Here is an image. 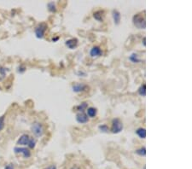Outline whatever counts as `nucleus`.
I'll use <instances>...</instances> for the list:
<instances>
[{
	"label": "nucleus",
	"instance_id": "5",
	"mask_svg": "<svg viewBox=\"0 0 192 169\" xmlns=\"http://www.w3.org/2000/svg\"><path fill=\"white\" fill-rule=\"evenodd\" d=\"M14 151L15 154H21L23 156L24 158H29L31 156V151L24 147H15L14 148Z\"/></svg>",
	"mask_w": 192,
	"mask_h": 169
},
{
	"label": "nucleus",
	"instance_id": "13",
	"mask_svg": "<svg viewBox=\"0 0 192 169\" xmlns=\"http://www.w3.org/2000/svg\"><path fill=\"white\" fill-rule=\"evenodd\" d=\"M86 115H87V116H89L91 118H94L97 115V109H95L93 107L87 108V109H86Z\"/></svg>",
	"mask_w": 192,
	"mask_h": 169
},
{
	"label": "nucleus",
	"instance_id": "23",
	"mask_svg": "<svg viewBox=\"0 0 192 169\" xmlns=\"http://www.w3.org/2000/svg\"><path fill=\"white\" fill-rule=\"evenodd\" d=\"M6 71H7V68L0 67V74H1V75H2L3 77H4V76H5V73H6Z\"/></svg>",
	"mask_w": 192,
	"mask_h": 169
},
{
	"label": "nucleus",
	"instance_id": "14",
	"mask_svg": "<svg viewBox=\"0 0 192 169\" xmlns=\"http://www.w3.org/2000/svg\"><path fill=\"white\" fill-rule=\"evenodd\" d=\"M136 133H137V135H138L140 139H145V138H146V130H145V128L140 127V128L137 129Z\"/></svg>",
	"mask_w": 192,
	"mask_h": 169
},
{
	"label": "nucleus",
	"instance_id": "11",
	"mask_svg": "<svg viewBox=\"0 0 192 169\" xmlns=\"http://www.w3.org/2000/svg\"><path fill=\"white\" fill-rule=\"evenodd\" d=\"M112 15H113V19H114V22L115 25H119L120 22V13L117 10V9H114L112 12Z\"/></svg>",
	"mask_w": 192,
	"mask_h": 169
},
{
	"label": "nucleus",
	"instance_id": "22",
	"mask_svg": "<svg viewBox=\"0 0 192 169\" xmlns=\"http://www.w3.org/2000/svg\"><path fill=\"white\" fill-rule=\"evenodd\" d=\"M4 120H5V116L4 115L0 117V131H2L3 129V127H4V124H5Z\"/></svg>",
	"mask_w": 192,
	"mask_h": 169
},
{
	"label": "nucleus",
	"instance_id": "4",
	"mask_svg": "<svg viewBox=\"0 0 192 169\" xmlns=\"http://www.w3.org/2000/svg\"><path fill=\"white\" fill-rule=\"evenodd\" d=\"M32 132L36 137H41L44 134V128L40 123H34L32 126Z\"/></svg>",
	"mask_w": 192,
	"mask_h": 169
},
{
	"label": "nucleus",
	"instance_id": "28",
	"mask_svg": "<svg viewBox=\"0 0 192 169\" xmlns=\"http://www.w3.org/2000/svg\"><path fill=\"white\" fill-rule=\"evenodd\" d=\"M145 39H146V38H145V37H144V38H143V44H144V46H145V45H146V44H145Z\"/></svg>",
	"mask_w": 192,
	"mask_h": 169
},
{
	"label": "nucleus",
	"instance_id": "8",
	"mask_svg": "<svg viewBox=\"0 0 192 169\" xmlns=\"http://www.w3.org/2000/svg\"><path fill=\"white\" fill-rule=\"evenodd\" d=\"M30 137L27 134H23L20 137V139L17 141V144L19 145H27L30 140Z\"/></svg>",
	"mask_w": 192,
	"mask_h": 169
},
{
	"label": "nucleus",
	"instance_id": "3",
	"mask_svg": "<svg viewBox=\"0 0 192 169\" xmlns=\"http://www.w3.org/2000/svg\"><path fill=\"white\" fill-rule=\"evenodd\" d=\"M47 24L44 22H42L38 24L35 28V35L38 38H43L45 33V31L47 30Z\"/></svg>",
	"mask_w": 192,
	"mask_h": 169
},
{
	"label": "nucleus",
	"instance_id": "25",
	"mask_svg": "<svg viewBox=\"0 0 192 169\" xmlns=\"http://www.w3.org/2000/svg\"><path fill=\"white\" fill-rule=\"evenodd\" d=\"M44 169H56V167L55 165H51V166H50V167H48V168H46Z\"/></svg>",
	"mask_w": 192,
	"mask_h": 169
},
{
	"label": "nucleus",
	"instance_id": "19",
	"mask_svg": "<svg viewBox=\"0 0 192 169\" xmlns=\"http://www.w3.org/2000/svg\"><path fill=\"white\" fill-rule=\"evenodd\" d=\"M135 153L139 155L140 156H145V155H146V149H145V147H142V148L137 150L135 151Z\"/></svg>",
	"mask_w": 192,
	"mask_h": 169
},
{
	"label": "nucleus",
	"instance_id": "1",
	"mask_svg": "<svg viewBox=\"0 0 192 169\" xmlns=\"http://www.w3.org/2000/svg\"><path fill=\"white\" fill-rule=\"evenodd\" d=\"M132 22L134 26L138 29H145L146 27V22H145V16L143 15V13L136 14L132 17Z\"/></svg>",
	"mask_w": 192,
	"mask_h": 169
},
{
	"label": "nucleus",
	"instance_id": "2",
	"mask_svg": "<svg viewBox=\"0 0 192 169\" xmlns=\"http://www.w3.org/2000/svg\"><path fill=\"white\" fill-rule=\"evenodd\" d=\"M123 129V124L121 121L118 118H115L112 121V127H111V132L115 134L120 133Z\"/></svg>",
	"mask_w": 192,
	"mask_h": 169
},
{
	"label": "nucleus",
	"instance_id": "18",
	"mask_svg": "<svg viewBox=\"0 0 192 169\" xmlns=\"http://www.w3.org/2000/svg\"><path fill=\"white\" fill-rule=\"evenodd\" d=\"M47 7H48V10H49L50 12L54 13V12H56V3H55L54 2H50V3H48V5H47Z\"/></svg>",
	"mask_w": 192,
	"mask_h": 169
},
{
	"label": "nucleus",
	"instance_id": "10",
	"mask_svg": "<svg viewBox=\"0 0 192 169\" xmlns=\"http://www.w3.org/2000/svg\"><path fill=\"white\" fill-rule=\"evenodd\" d=\"M86 87L87 86L85 85H84V84H79V83H77V84H74L72 86V90H73V92H77L78 93V92H81L84 90H85Z\"/></svg>",
	"mask_w": 192,
	"mask_h": 169
},
{
	"label": "nucleus",
	"instance_id": "7",
	"mask_svg": "<svg viewBox=\"0 0 192 169\" xmlns=\"http://www.w3.org/2000/svg\"><path fill=\"white\" fill-rule=\"evenodd\" d=\"M90 55L91 57H98L103 55V51L99 46H94L91 48V50L90 51Z\"/></svg>",
	"mask_w": 192,
	"mask_h": 169
},
{
	"label": "nucleus",
	"instance_id": "26",
	"mask_svg": "<svg viewBox=\"0 0 192 169\" xmlns=\"http://www.w3.org/2000/svg\"><path fill=\"white\" fill-rule=\"evenodd\" d=\"M5 169H14V168L12 167V165H8V166H6V168H5Z\"/></svg>",
	"mask_w": 192,
	"mask_h": 169
},
{
	"label": "nucleus",
	"instance_id": "20",
	"mask_svg": "<svg viewBox=\"0 0 192 169\" xmlns=\"http://www.w3.org/2000/svg\"><path fill=\"white\" fill-rule=\"evenodd\" d=\"M98 129H99V131H100V132H102V133H109V127H108V126H107V125H101V126H99V127H98Z\"/></svg>",
	"mask_w": 192,
	"mask_h": 169
},
{
	"label": "nucleus",
	"instance_id": "17",
	"mask_svg": "<svg viewBox=\"0 0 192 169\" xmlns=\"http://www.w3.org/2000/svg\"><path fill=\"white\" fill-rule=\"evenodd\" d=\"M138 94L142 97H145L146 96V85L145 84H143L139 89H138Z\"/></svg>",
	"mask_w": 192,
	"mask_h": 169
},
{
	"label": "nucleus",
	"instance_id": "6",
	"mask_svg": "<svg viewBox=\"0 0 192 169\" xmlns=\"http://www.w3.org/2000/svg\"><path fill=\"white\" fill-rule=\"evenodd\" d=\"M76 121L80 124L86 123L88 121V116L85 112H79L76 115Z\"/></svg>",
	"mask_w": 192,
	"mask_h": 169
},
{
	"label": "nucleus",
	"instance_id": "9",
	"mask_svg": "<svg viewBox=\"0 0 192 169\" xmlns=\"http://www.w3.org/2000/svg\"><path fill=\"white\" fill-rule=\"evenodd\" d=\"M65 44L66 46L70 49V50H73L74 48L77 47L78 45V39L77 38H71V39H68L65 42Z\"/></svg>",
	"mask_w": 192,
	"mask_h": 169
},
{
	"label": "nucleus",
	"instance_id": "29",
	"mask_svg": "<svg viewBox=\"0 0 192 169\" xmlns=\"http://www.w3.org/2000/svg\"><path fill=\"white\" fill-rule=\"evenodd\" d=\"M73 169H79V168H73Z\"/></svg>",
	"mask_w": 192,
	"mask_h": 169
},
{
	"label": "nucleus",
	"instance_id": "12",
	"mask_svg": "<svg viewBox=\"0 0 192 169\" xmlns=\"http://www.w3.org/2000/svg\"><path fill=\"white\" fill-rule=\"evenodd\" d=\"M104 14V11L103 10H97L94 13L93 16L96 20H97L98 21H103V15Z\"/></svg>",
	"mask_w": 192,
	"mask_h": 169
},
{
	"label": "nucleus",
	"instance_id": "27",
	"mask_svg": "<svg viewBox=\"0 0 192 169\" xmlns=\"http://www.w3.org/2000/svg\"><path fill=\"white\" fill-rule=\"evenodd\" d=\"M58 39H59V37H56V38H52V41H53V42H56Z\"/></svg>",
	"mask_w": 192,
	"mask_h": 169
},
{
	"label": "nucleus",
	"instance_id": "21",
	"mask_svg": "<svg viewBox=\"0 0 192 169\" xmlns=\"http://www.w3.org/2000/svg\"><path fill=\"white\" fill-rule=\"evenodd\" d=\"M28 147L30 148V149H33L34 147H35V145H36V140L34 139H30V140H29V143H28Z\"/></svg>",
	"mask_w": 192,
	"mask_h": 169
},
{
	"label": "nucleus",
	"instance_id": "15",
	"mask_svg": "<svg viewBox=\"0 0 192 169\" xmlns=\"http://www.w3.org/2000/svg\"><path fill=\"white\" fill-rule=\"evenodd\" d=\"M129 60H130L132 62H133V63H138V62H141V59L139 58L138 55L136 54V53H132V54L129 56Z\"/></svg>",
	"mask_w": 192,
	"mask_h": 169
},
{
	"label": "nucleus",
	"instance_id": "24",
	"mask_svg": "<svg viewBox=\"0 0 192 169\" xmlns=\"http://www.w3.org/2000/svg\"><path fill=\"white\" fill-rule=\"evenodd\" d=\"M25 69H26V68H25L24 66H21V67H19V68H18V72L23 73V72L25 71Z\"/></svg>",
	"mask_w": 192,
	"mask_h": 169
},
{
	"label": "nucleus",
	"instance_id": "16",
	"mask_svg": "<svg viewBox=\"0 0 192 169\" xmlns=\"http://www.w3.org/2000/svg\"><path fill=\"white\" fill-rule=\"evenodd\" d=\"M87 108H88V104L86 103H82L79 105H78V106L75 107V109L79 112H84L85 109H87Z\"/></svg>",
	"mask_w": 192,
	"mask_h": 169
}]
</instances>
